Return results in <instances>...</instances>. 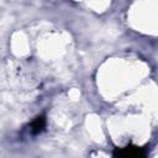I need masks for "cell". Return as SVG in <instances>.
Masks as SVG:
<instances>
[{"instance_id": "7a4b0ae2", "label": "cell", "mask_w": 158, "mask_h": 158, "mask_svg": "<svg viewBox=\"0 0 158 158\" xmlns=\"http://www.w3.org/2000/svg\"><path fill=\"white\" fill-rule=\"evenodd\" d=\"M44 126H46V118L43 116H38L31 123V132L32 133H40L44 128Z\"/></svg>"}, {"instance_id": "6da1fadb", "label": "cell", "mask_w": 158, "mask_h": 158, "mask_svg": "<svg viewBox=\"0 0 158 158\" xmlns=\"http://www.w3.org/2000/svg\"><path fill=\"white\" fill-rule=\"evenodd\" d=\"M114 156H116V157H126V158H139V157H144L146 156V151H144V148H141V147L127 146V147L121 148V149L117 148L114 152Z\"/></svg>"}]
</instances>
